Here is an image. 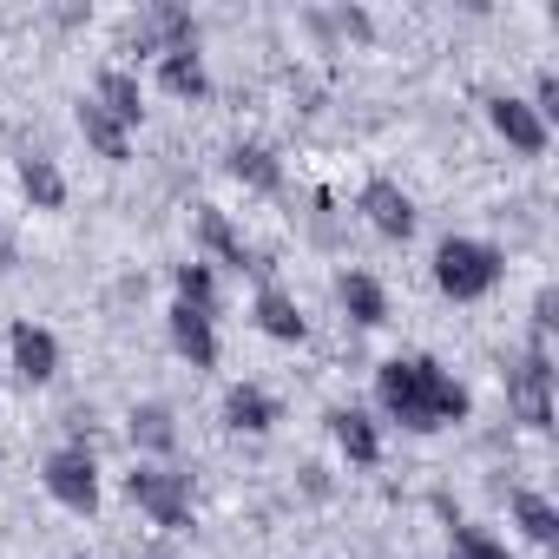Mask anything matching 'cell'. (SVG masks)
<instances>
[{
	"label": "cell",
	"mask_w": 559,
	"mask_h": 559,
	"mask_svg": "<svg viewBox=\"0 0 559 559\" xmlns=\"http://www.w3.org/2000/svg\"><path fill=\"white\" fill-rule=\"evenodd\" d=\"M376 402L389 421H402L408 435H435V428H454L467 421L474 395L435 362V356H389L376 369Z\"/></svg>",
	"instance_id": "6da1fadb"
},
{
	"label": "cell",
	"mask_w": 559,
	"mask_h": 559,
	"mask_svg": "<svg viewBox=\"0 0 559 559\" xmlns=\"http://www.w3.org/2000/svg\"><path fill=\"white\" fill-rule=\"evenodd\" d=\"M500 270H507V257H500L493 243H480V237H448V243L435 250V284H441V297H454V304H480V297L500 284Z\"/></svg>",
	"instance_id": "7a4b0ae2"
},
{
	"label": "cell",
	"mask_w": 559,
	"mask_h": 559,
	"mask_svg": "<svg viewBox=\"0 0 559 559\" xmlns=\"http://www.w3.org/2000/svg\"><path fill=\"white\" fill-rule=\"evenodd\" d=\"M126 493H132L165 533H185V526H191V480H185V474H171V467H132V474H126Z\"/></svg>",
	"instance_id": "3957f363"
},
{
	"label": "cell",
	"mask_w": 559,
	"mask_h": 559,
	"mask_svg": "<svg viewBox=\"0 0 559 559\" xmlns=\"http://www.w3.org/2000/svg\"><path fill=\"white\" fill-rule=\"evenodd\" d=\"M513 415L526 428H552V356H546V336L526 343V362L513 369Z\"/></svg>",
	"instance_id": "277c9868"
},
{
	"label": "cell",
	"mask_w": 559,
	"mask_h": 559,
	"mask_svg": "<svg viewBox=\"0 0 559 559\" xmlns=\"http://www.w3.org/2000/svg\"><path fill=\"white\" fill-rule=\"evenodd\" d=\"M47 493L67 507V513H93L99 507V467H93V454L86 448H60V454H47Z\"/></svg>",
	"instance_id": "5b68a950"
},
{
	"label": "cell",
	"mask_w": 559,
	"mask_h": 559,
	"mask_svg": "<svg viewBox=\"0 0 559 559\" xmlns=\"http://www.w3.org/2000/svg\"><path fill=\"white\" fill-rule=\"evenodd\" d=\"M8 349H14V376L21 382H53L60 376V343H53V330L47 323H14L8 330Z\"/></svg>",
	"instance_id": "8992f818"
},
{
	"label": "cell",
	"mask_w": 559,
	"mask_h": 559,
	"mask_svg": "<svg viewBox=\"0 0 559 559\" xmlns=\"http://www.w3.org/2000/svg\"><path fill=\"white\" fill-rule=\"evenodd\" d=\"M487 119H493V132H500L520 158H539V152H546V119H539L526 99L500 93V99H487Z\"/></svg>",
	"instance_id": "52a82bcc"
},
{
	"label": "cell",
	"mask_w": 559,
	"mask_h": 559,
	"mask_svg": "<svg viewBox=\"0 0 559 559\" xmlns=\"http://www.w3.org/2000/svg\"><path fill=\"white\" fill-rule=\"evenodd\" d=\"M362 211H369V224H376L382 237H395V243L415 237V198H408L395 178H369V185H362Z\"/></svg>",
	"instance_id": "ba28073f"
},
{
	"label": "cell",
	"mask_w": 559,
	"mask_h": 559,
	"mask_svg": "<svg viewBox=\"0 0 559 559\" xmlns=\"http://www.w3.org/2000/svg\"><path fill=\"white\" fill-rule=\"evenodd\" d=\"M171 349H178L191 369H217V330H211V317L171 304Z\"/></svg>",
	"instance_id": "9c48e42d"
},
{
	"label": "cell",
	"mask_w": 559,
	"mask_h": 559,
	"mask_svg": "<svg viewBox=\"0 0 559 559\" xmlns=\"http://www.w3.org/2000/svg\"><path fill=\"white\" fill-rule=\"evenodd\" d=\"M80 132H86V145H93L106 165H126V158H132V132H126L99 99H80Z\"/></svg>",
	"instance_id": "30bf717a"
},
{
	"label": "cell",
	"mask_w": 559,
	"mask_h": 559,
	"mask_svg": "<svg viewBox=\"0 0 559 559\" xmlns=\"http://www.w3.org/2000/svg\"><path fill=\"white\" fill-rule=\"evenodd\" d=\"M224 421H230L237 435H270V428H276V395H263L257 382H237V389L224 395Z\"/></svg>",
	"instance_id": "8fae6325"
},
{
	"label": "cell",
	"mask_w": 559,
	"mask_h": 559,
	"mask_svg": "<svg viewBox=\"0 0 559 559\" xmlns=\"http://www.w3.org/2000/svg\"><path fill=\"white\" fill-rule=\"evenodd\" d=\"M330 435H336V448H343L356 467H376V461H382V428H376L369 415L336 408V415H330Z\"/></svg>",
	"instance_id": "7c38bea8"
},
{
	"label": "cell",
	"mask_w": 559,
	"mask_h": 559,
	"mask_svg": "<svg viewBox=\"0 0 559 559\" xmlns=\"http://www.w3.org/2000/svg\"><path fill=\"white\" fill-rule=\"evenodd\" d=\"M336 297H343V310L362 323V330H376V323H389V290L376 284L369 270H349L343 284H336Z\"/></svg>",
	"instance_id": "4fadbf2b"
},
{
	"label": "cell",
	"mask_w": 559,
	"mask_h": 559,
	"mask_svg": "<svg viewBox=\"0 0 559 559\" xmlns=\"http://www.w3.org/2000/svg\"><path fill=\"white\" fill-rule=\"evenodd\" d=\"M257 330H263L270 343H304V336H310V323L297 317V304H290L284 290H257Z\"/></svg>",
	"instance_id": "5bb4252c"
},
{
	"label": "cell",
	"mask_w": 559,
	"mask_h": 559,
	"mask_svg": "<svg viewBox=\"0 0 559 559\" xmlns=\"http://www.w3.org/2000/svg\"><path fill=\"white\" fill-rule=\"evenodd\" d=\"M158 80H165V93H171V99H204V93H211V73H204L198 47L165 53V60H158Z\"/></svg>",
	"instance_id": "9a60e30c"
},
{
	"label": "cell",
	"mask_w": 559,
	"mask_h": 559,
	"mask_svg": "<svg viewBox=\"0 0 559 559\" xmlns=\"http://www.w3.org/2000/svg\"><path fill=\"white\" fill-rule=\"evenodd\" d=\"M93 99H99V106H106V112H112V119H119L126 132H132V126L145 119V106H139V80H132L126 67H106V73H99V93H93Z\"/></svg>",
	"instance_id": "2e32d148"
},
{
	"label": "cell",
	"mask_w": 559,
	"mask_h": 559,
	"mask_svg": "<svg viewBox=\"0 0 559 559\" xmlns=\"http://www.w3.org/2000/svg\"><path fill=\"white\" fill-rule=\"evenodd\" d=\"M21 191L34 198V211H60V204H67V178H60V165L40 158V152L21 158Z\"/></svg>",
	"instance_id": "e0dca14e"
},
{
	"label": "cell",
	"mask_w": 559,
	"mask_h": 559,
	"mask_svg": "<svg viewBox=\"0 0 559 559\" xmlns=\"http://www.w3.org/2000/svg\"><path fill=\"white\" fill-rule=\"evenodd\" d=\"M513 520H520V533H526L533 546H552V539H559V507H552L546 493H526V487H520V493H513Z\"/></svg>",
	"instance_id": "ac0fdd59"
},
{
	"label": "cell",
	"mask_w": 559,
	"mask_h": 559,
	"mask_svg": "<svg viewBox=\"0 0 559 559\" xmlns=\"http://www.w3.org/2000/svg\"><path fill=\"white\" fill-rule=\"evenodd\" d=\"M178 304L185 310H204V317H217V276H211V263L204 257H191V263H178Z\"/></svg>",
	"instance_id": "d6986e66"
},
{
	"label": "cell",
	"mask_w": 559,
	"mask_h": 559,
	"mask_svg": "<svg viewBox=\"0 0 559 559\" xmlns=\"http://www.w3.org/2000/svg\"><path fill=\"white\" fill-rule=\"evenodd\" d=\"M230 178H243L257 191H276L284 185V165H276V152H263V145H237L230 152Z\"/></svg>",
	"instance_id": "ffe728a7"
},
{
	"label": "cell",
	"mask_w": 559,
	"mask_h": 559,
	"mask_svg": "<svg viewBox=\"0 0 559 559\" xmlns=\"http://www.w3.org/2000/svg\"><path fill=\"white\" fill-rule=\"evenodd\" d=\"M132 441H139V448H152V454H171V441H178V428H171V408H165V402H145V408H132Z\"/></svg>",
	"instance_id": "44dd1931"
},
{
	"label": "cell",
	"mask_w": 559,
	"mask_h": 559,
	"mask_svg": "<svg viewBox=\"0 0 559 559\" xmlns=\"http://www.w3.org/2000/svg\"><path fill=\"white\" fill-rule=\"evenodd\" d=\"M198 237H204V250H217L230 270H250V250L237 243V230L224 224V211H204V217H198Z\"/></svg>",
	"instance_id": "7402d4cb"
},
{
	"label": "cell",
	"mask_w": 559,
	"mask_h": 559,
	"mask_svg": "<svg viewBox=\"0 0 559 559\" xmlns=\"http://www.w3.org/2000/svg\"><path fill=\"white\" fill-rule=\"evenodd\" d=\"M448 559H513V552H507V546H500L487 526L461 520V526H454V552H448Z\"/></svg>",
	"instance_id": "603a6c76"
},
{
	"label": "cell",
	"mask_w": 559,
	"mask_h": 559,
	"mask_svg": "<svg viewBox=\"0 0 559 559\" xmlns=\"http://www.w3.org/2000/svg\"><path fill=\"white\" fill-rule=\"evenodd\" d=\"M526 106H533L539 119H552V112H559V80H552V73H539V99H526Z\"/></svg>",
	"instance_id": "cb8c5ba5"
},
{
	"label": "cell",
	"mask_w": 559,
	"mask_h": 559,
	"mask_svg": "<svg viewBox=\"0 0 559 559\" xmlns=\"http://www.w3.org/2000/svg\"><path fill=\"white\" fill-rule=\"evenodd\" d=\"M14 263V243H8V230H0V270H8Z\"/></svg>",
	"instance_id": "d4e9b609"
}]
</instances>
